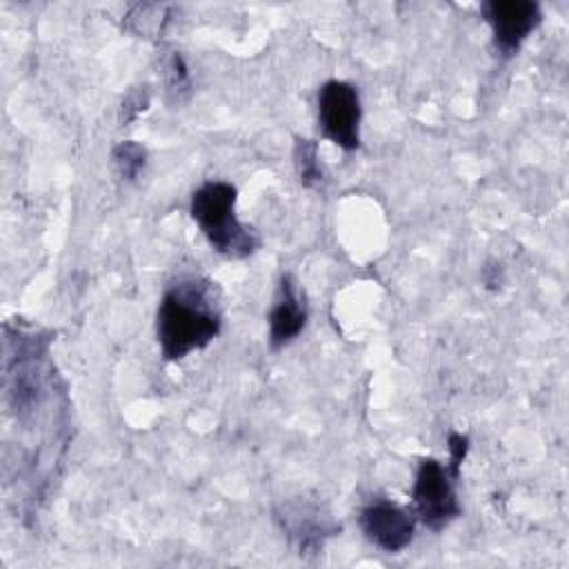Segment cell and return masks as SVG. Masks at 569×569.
<instances>
[{"instance_id":"6da1fadb","label":"cell","mask_w":569,"mask_h":569,"mask_svg":"<svg viewBox=\"0 0 569 569\" xmlns=\"http://www.w3.org/2000/svg\"><path fill=\"white\" fill-rule=\"evenodd\" d=\"M222 318L211 282L180 278L173 282L158 307V342L167 360H180L207 347L220 331Z\"/></svg>"},{"instance_id":"7a4b0ae2","label":"cell","mask_w":569,"mask_h":569,"mask_svg":"<svg viewBox=\"0 0 569 569\" xmlns=\"http://www.w3.org/2000/svg\"><path fill=\"white\" fill-rule=\"evenodd\" d=\"M236 187L222 180L204 182L191 198V218L209 244L227 258H247L256 251L258 238L236 218Z\"/></svg>"},{"instance_id":"3957f363","label":"cell","mask_w":569,"mask_h":569,"mask_svg":"<svg viewBox=\"0 0 569 569\" xmlns=\"http://www.w3.org/2000/svg\"><path fill=\"white\" fill-rule=\"evenodd\" d=\"M318 120L322 133L345 151L360 144V98L353 84L329 80L318 93Z\"/></svg>"},{"instance_id":"277c9868","label":"cell","mask_w":569,"mask_h":569,"mask_svg":"<svg viewBox=\"0 0 569 569\" xmlns=\"http://www.w3.org/2000/svg\"><path fill=\"white\" fill-rule=\"evenodd\" d=\"M451 473L433 458H425L416 473L413 507L422 525L433 531L445 529L460 516V505L451 485Z\"/></svg>"},{"instance_id":"5b68a950","label":"cell","mask_w":569,"mask_h":569,"mask_svg":"<svg viewBox=\"0 0 569 569\" xmlns=\"http://www.w3.org/2000/svg\"><path fill=\"white\" fill-rule=\"evenodd\" d=\"M482 13L502 56H513L542 18L540 7L531 0H491L482 4Z\"/></svg>"},{"instance_id":"8992f818","label":"cell","mask_w":569,"mask_h":569,"mask_svg":"<svg viewBox=\"0 0 569 569\" xmlns=\"http://www.w3.org/2000/svg\"><path fill=\"white\" fill-rule=\"evenodd\" d=\"M360 527L369 542H373L382 551L398 553L413 540L416 518L411 511L393 502L378 500L362 509Z\"/></svg>"},{"instance_id":"52a82bcc","label":"cell","mask_w":569,"mask_h":569,"mask_svg":"<svg viewBox=\"0 0 569 569\" xmlns=\"http://www.w3.org/2000/svg\"><path fill=\"white\" fill-rule=\"evenodd\" d=\"M307 322V307L300 298L291 276L280 282V296L269 313V345L271 349H282L289 345Z\"/></svg>"},{"instance_id":"ba28073f","label":"cell","mask_w":569,"mask_h":569,"mask_svg":"<svg viewBox=\"0 0 569 569\" xmlns=\"http://www.w3.org/2000/svg\"><path fill=\"white\" fill-rule=\"evenodd\" d=\"M282 518V529L289 531L300 545V551L318 549L322 545L325 536H331L336 527H331L325 518L318 516V509L309 507H287Z\"/></svg>"},{"instance_id":"9c48e42d","label":"cell","mask_w":569,"mask_h":569,"mask_svg":"<svg viewBox=\"0 0 569 569\" xmlns=\"http://www.w3.org/2000/svg\"><path fill=\"white\" fill-rule=\"evenodd\" d=\"M293 158H296V169H298L300 182L305 187H316V184L322 182V169H320V162H318L316 142H311L307 138H298L296 149H293Z\"/></svg>"},{"instance_id":"30bf717a","label":"cell","mask_w":569,"mask_h":569,"mask_svg":"<svg viewBox=\"0 0 569 569\" xmlns=\"http://www.w3.org/2000/svg\"><path fill=\"white\" fill-rule=\"evenodd\" d=\"M113 164L118 169V173L127 180H136L138 173L144 169V160H147V151L142 144L133 142V140H124L118 147H113Z\"/></svg>"},{"instance_id":"8fae6325","label":"cell","mask_w":569,"mask_h":569,"mask_svg":"<svg viewBox=\"0 0 569 569\" xmlns=\"http://www.w3.org/2000/svg\"><path fill=\"white\" fill-rule=\"evenodd\" d=\"M164 20H167L164 7H160V4H136L131 9V13L127 16L129 29L136 33H142V36H149V33L162 29Z\"/></svg>"},{"instance_id":"7c38bea8","label":"cell","mask_w":569,"mask_h":569,"mask_svg":"<svg viewBox=\"0 0 569 569\" xmlns=\"http://www.w3.org/2000/svg\"><path fill=\"white\" fill-rule=\"evenodd\" d=\"M167 84H169V91L178 96V100H180V96H182L184 91H189V87H191L189 71H187V64H184V60H182L180 53H173L171 60H169V64H167Z\"/></svg>"},{"instance_id":"4fadbf2b","label":"cell","mask_w":569,"mask_h":569,"mask_svg":"<svg viewBox=\"0 0 569 569\" xmlns=\"http://www.w3.org/2000/svg\"><path fill=\"white\" fill-rule=\"evenodd\" d=\"M469 451V438L465 433H449V473L456 480L462 467V460Z\"/></svg>"}]
</instances>
